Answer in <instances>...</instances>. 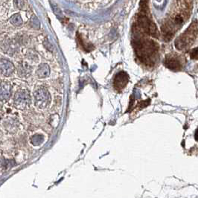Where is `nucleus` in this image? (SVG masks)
I'll return each mask as SVG.
<instances>
[{
    "mask_svg": "<svg viewBox=\"0 0 198 198\" xmlns=\"http://www.w3.org/2000/svg\"><path fill=\"white\" fill-rule=\"evenodd\" d=\"M135 52L140 61L147 66H153L156 61L159 47L154 41L140 39L133 43Z\"/></svg>",
    "mask_w": 198,
    "mask_h": 198,
    "instance_id": "f257e3e1",
    "label": "nucleus"
},
{
    "mask_svg": "<svg viewBox=\"0 0 198 198\" xmlns=\"http://www.w3.org/2000/svg\"><path fill=\"white\" fill-rule=\"evenodd\" d=\"M198 32L197 21H194L187 30L184 31L175 40V46L179 50H186L189 48L196 40Z\"/></svg>",
    "mask_w": 198,
    "mask_h": 198,
    "instance_id": "f03ea898",
    "label": "nucleus"
},
{
    "mask_svg": "<svg viewBox=\"0 0 198 198\" xmlns=\"http://www.w3.org/2000/svg\"><path fill=\"white\" fill-rule=\"evenodd\" d=\"M148 9H141V13L137 18L138 26L143 32L154 37H158L159 33L156 25L147 16Z\"/></svg>",
    "mask_w": 198,
    "mask_h": 198,
    "instance_id": "7ed1b4c3",
    "label": "nucleus"
},
{
    "mask_svg": "<svg viewBox=\"0 0 198 198\" xmlns=\"http://www.w3.org/2000/svg\"><path fill=\"white\" fill-rule=\"evenodd\" d=\"M35 104L38 108L45 109L51 102V95L45 88H40L34 93Z\"/></svg>",
    "mask_w": 198,
    "mask_h": 198,
    "instance_id": "20e7f679",
    "label": "nucleus"
},
{
    "mask_svg": "<svg viewBox=\"0 0 198 198\" xmlns=\"http://www.w3.org/2000/svg\"><path fill=\"white\" fill-rule=\"evenodd\" d=\"M30 94L27 90H20L17 92L14 98V104L17 108L23 109L30 105Z\"/></svg>",
    "mask_w": 198,
    "mask_h": 198,
    "instance_id": "39448f33",
    "label": "nucleus"
},
{
    "mask_svg": "<svg viewBox=\"0 0 198 198\" xmlns=\"http://www.w3.org/2000/svg\"><path fill=\"white\" fill-rule=\"evenodd\" d=\"M165 65L173 71H179L183 68V61L178 55L170 54L166 57L164 62Z\"/></svg>",
    "mask_w": 198,
    "mask_h": 198,
    "instance_id": "423d86ee",
    "label": "nucleus"
},
{
    "mask_svg": "<svg viewBox=\"0 0 198 198\" xmlns=\"http://www.w3.org/2000/svg\"><path fill=\"white\" fill-rule=\"evenodd\" d=\"M129 82V75L125 72H120L116 74L113 81V86L117 91H121L126 87Z\"/></svg>",
    "mask_w": 198,
    "mask_h": 198,
    "instance_id": "0eeeda50",
    "label": "nucleus"
},
{
    "mask_svg": "<svg viewBox=\"0 0 198 198\" xmlns=\"http://www.w3.org/2000/svg\"><path fill=\"white\" fill-rule=\"evenodd\" d=\"M14 71V66L12 63L6 59H2L1 60V72L4 76H10Z\"/></svg>",
    "mask_w": 198,
    "mask_h": 198,
    "instance_id": "6e6552de",
    "label": "nucleus"
},
{
    "mask_svg": "<svg viewBox=\"0 0 198 198\" xmlns=\"http://www.w3.org/2000/svg\"><path fill=\"white\" fill-rule=\"evenodd\" d=\"M11 87L6 82H3L1 84V99L2 100L8 99L11 96Z\"/></svg>",
    "mask_w": 198,
    "mask_h": 198,
    "instance_id": "1a4fd4ad",
    "label": "nucleus"
},
{
    "mask_svg": "<svg viewBox=\"0 0 198 198\" xmlns=\"http://www.w3.org/2000/svg\"><path fill=\"white\" fill-rule=\"evenodd\" d=\"M50 74V69L47 64H41L37 70V74L39 78H45L48 77Z\"/></svg>",
    "mask_w": 198,
    "mask_h": 198,
    "instance_id": "9d476101",
    "label": "nucleus"
},
{
    "mask_svg": "<svg viewBox=\"0 0 198 198\" xmlns=\"http://www.w3.org/2000/svg\"><path fill=\"white\" fill-rule=\"evenodd\" d=\"M10 22L14 26H20L23 24V19L19 13H15V14L11 16V19H10Z\"/></svg>",
    "mask_w": 198,
    "mask_h": 198,
    "instance_id": "9b49d317",
    "label": "nucleus"
},
{
    "mask_svg": "<svg viewBox=\"0 0 198 198\" xmlns=\"http://www.w3.org/2000/svg\"><path fill=\"white\" fill-rule=\"evenodd\" d=\"M30 24L33 28L35 29H39L40 28V21L37 19V17L36 16H32L31 18L30 19Z\"/></svg>",
    "mask_w": 198,
    "mask_h": 198,
    "instance_id": "f8f14e48",
    "label": "nucleus"
},
{
    "mask_svg": "<svg viewBox=\"0 0 198 198\" xmlns=\"http://www.w3.org/2000/svg\"><path fill=\"white\" fill-rule=\"evenodd\" d=\"M14 5L16 8L19 9H23L25 8V3L24 0H14Z\"/></svg>",
    "mask_w": 198,
    "mask_h": 198,
    "instance_id": "ddd939ff",
    "label": "nucleus"
},
{
    "mask_svg": "<svg viewBox=\"0 0 198 198\" xmlns=\"http://www.w3.org/2000/svg\"><path fill=\"white\" fill-rule=\"evenodd\" d=\"M190 55H191V58L192 59L198 60V47L197 48H194V49L191 51V53H190Z\"/></svg>",
    "mask_w": 198,
    "mask_h": 198,
    "instance_id": "4468645a",
    "label": "nucleus"
},
{
    "mask_svg": "<svg viewBox=\"0 0 198 198\" xmlns=\"http://www.w3.org/2000/svg\"><path fill=\"white\" fill-rule=\"evenodd\" d=\"M52 8L53 11H54V13H55L56 15H60V16L62 15L61 10L57 6V5H54V4H53V5H52Z\"/></svg>",
    "mask_w": 198,
    "mask_h": 198,
    "instance_id": "2eb2a0df",
    "label": "nucleus"
},
{
    "mask_svg": "<svg viewBox=\"0 0 198 198\" xmlns=\"http://www.w3.org/2000/svg\"><path fill=\"white\" fill-rule=\"evenodd\" d=\"M195 140H197V141H198V129L197 130H196V133H195Z\"/></svg>",
    "mask_w": 198,
    "mask_h": 198,
    "instance_id": "dca6fc26",
    "label": "nucleus"
}]
</instances>
